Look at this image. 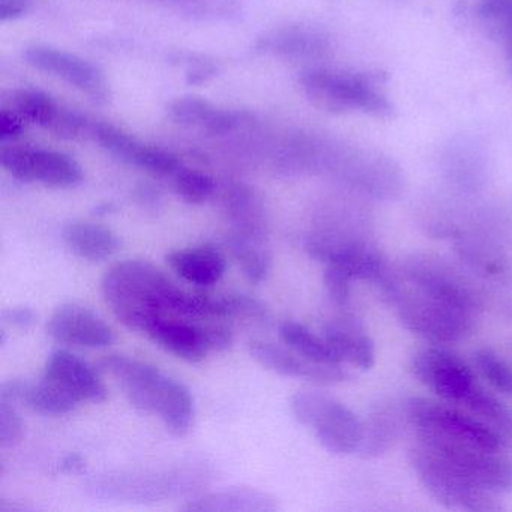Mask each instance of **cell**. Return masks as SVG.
Masks as SVG:
<instances>
[{
    "mask_svg": "<svg viewBox=\"0 0 512 512\" xmlns=\"http://www.w3.org/2000/svg\"><path fill=\"white\" fill-rule=\"evenodd\" d=\"M379 286L400 322L431 343H457L475 331L481 298L442 260L412 257Z\"/></svg>",
    "mask_w": 512,
    "mask_h": 512,
    "instance_id": "1",
    "label": "cell"
},
{
    "mask_svg": "<svg viewBox=\"0 0 512 512\" xmlns=\"http://www.w3.org/2000/svg\"><path fill=\"white\" fill-rule=\"evenodd\" d=\"M104 299L131 331L148 332L161 319H214L212 298L176 286L157 266L127 260L101 281Z\"/></svg>",
    "mask_w": 512,
    "mask_h": 512,
    "instance_id": "2",
    "label": "cell"
},
{
    "mask_svg": "<svg viewBox=\"0 0 512 512\" xmlns=\"http://www.w3.org/2000/svg\"><path fill=\"white\" fill-rule=\"evenodd\" d=\"M101 370L118 379L128 401L142 412L160 416L173 436L190 433L194 421V400L184 383L154 365L124 355L106 356Z\"/></svg>",
    "mask_w": 512,
    "mask_h": 512,
    "instance_id": "3",
    "label": "cell"
},
{
    "mask_svg": "<svg viewBox=\"0 0 512 512\" xmlns=\"http://www.w3.org/2000/svg\"><path fill=\"white\" fill-rule=\"evenodd\" d=\"M206 479V470L197 467L116 470L89 479L86 491L94 499L107 502L151 503L191 493L202 487Z\"/></svg>",
    "mask_w": 512,
    "mask_h": 512,
    "instance_id": "4",
    "label": "cell"
},
{
    "mask_svg": "<svg viewBox=\"0 0 512 512\" xmlns=\"http://www.w3.org/2000/svg\"><path fill=\"white\" fill-rule=\"evenodd\" d=\"M403 413L416 431V437L463 443L490 451L506 449L493 428L455 404L412 397L404 401Z\"/></svg>",
    "mask_w": 512,
    "mask_h": 512,
    "instance_id": "5",
    "label": "cell"
},
{
    "mask_svg": "<svg viewBox=\"0 0 512 512\" xmlns=\"http://www.w3.org/2000/svg\"><path fill=\"white\" fill-rule=\"evenodd\" d=\"M302 88L308 100L323 112L346 113L362 110L377 119L394 116V107L377 89L376 79L370 74H340L314 70L302 74Z\"/></svg>",
    "mask_w": 512,
    "mask_h": 512,
    "instance_id": "6",
    "label": "cell"
},
{
    "mask_svg": "<svg viewBox=\"0 0 512 512\" xmlns=\"http://www.w3.org/2000/svg\"><path fill=\"white\" fill-rule=\"evenodd\" d=\"M296 421L316 433L323 448L332 454L358 452L362 439V421L340 401L325 392L298 391L290 400Z\"/></svg>",
    "mask_w": 512,
    "mask_h": 512,
    "instance_id": "7",
    "label": "cell"
},
{
    "mask_svg": "<svg viewBox=\"0 0 512 512\" xmlns=\"http://www.w3.org/2000/svg\"><path fill=\"white\" fill-rule=\"evenodd\" d=\"M437 460L473 487L488 493L500 494L512 491V458L502 451L476 448L463 443L416 437Z\"/></svg>",
    "mask_w": 512,
    "mask_h": 512,
    "instance_id": "8",
    "label": "cell"
},
{
    "mask_svg": "<svg viewBox=\"0 0 512 512\" xmlns=\"http://www.w3.org/2000/svg\"><path fill=\"white\" fill-rule=\"evenodd\" d=\"M410 464L425 491L445 508L472 512H493L502 509V505L497 502L496 494L473 487L455 475L421 443L416 442L410 449Z\"/></svg>",
    "mask_w": 512,
    "mask_h": 512,
    "instance_id": "9",
    "label": "cell"
},
{
    "mask_svg": "<svg viewBox=\"0 0 512 512\" xmlns=\"http://www.w3.org/2000/svg\"><path fill=\"white\" fill-rule=\"evenodd\" d=\"M413 376L446 403L463 406L479 388L472 367L439 344L416 350L410 358Z\"/></svg>",
    "mask_w": 512,
    "mask_h": 512,
    "instance_id": "10",
    "label": "cell"
},
{
    "mask_svg": "<svg viewBox=\"0 0 512 512\" xmlns=\"http://www.w3.org/2000/svg\"><path fill=\"white\" fill-rule=\"evenodd\" d=\"M0 164L17 181L40 182L46 187H76L83 179L79 163L62 152L2 146Z\"/></svg>",
    "mask_w": 512,
    "mask_h": 512,
    "instance_id": "11",
    "label": "cell"
},
{
    "mask_svg": "<svg viewBox=\"0 0 512 512\" xmlns=\"http://www.w3.org/2000/svg\"><path fill=\"white\" fill-rule=\"evenodd\" d=\"M307 250L311 257L326 263V266L341 269L352 280L380 284L389 271L379 248L362 239L341 236L311 238L307 242Z\"/></svg>",
    "mask_w": 512,
    "mask_h": 512,
    "instance_id": "12",
    "label": "cell"
},
{
    "mask_svg": "<svg viewBox=\"0 0 512 512\" xmlns=\"http://www.w3.org/2000/svg\"><path fill=\"white\" fill-rule=\"evenodd\" d=\"M248 349L257 364L280 376L296 377L322 385H334L350 379V374L341 364H319L298 355L290 347L278 346L268 341H251Z\"/></svg>",
    "mask_w": 512,
    "mask_h": 512,
    "instance_id": "13",
    "label": "cell"
},
{
    "mask_svg": "<svg viewBox=\"0 0 512 512\" xmlns=\"http://www.w3.org/2000/svg\"><path fill=\"white\" fill-rule=\"evenodd\" d=\"M25 59L31 67L59 77L95 100L106 98L107 83L103 73L79 56L52 47L35 46L26 50Z\"/></svg>",
    "mask_w": 512,
    "mask_h": 512,
    "instance_id": "14",
    "label": "cell"
},
{
    "mask_svg": "<svg viewBox=\"0 0 512 512\" xmlns=\"http://www.w3.org/2000/svg\"><path fill=\"white\" fill-rule=\"evenodd\" d=\"M47 334L58 343L88 349H103L115 343L112 328L94 311L79 304L56 308L47 322Z\"/></svg>",
    "mask_w": 512,
    "mask_h": 512,
    "instance_id": "15",
    "label": "cell"
},
{
    "mask_svg": "<svg viewBox=\"0 0 512 512\" xmlns=\"http://www.w3.org/2000/svg\"><path fill=\"white\" fill-rule=\"evenodd\" d=\"M44 377L67 389L80 401L103 403L107 398L106 385L97 371L80 356L68 350H55L49 356L44 368Z\"/></svg>",
    "mask_w": 512,
    "mask_h": 512,
    "instance_id": "16",
    "label": "cell"
},
{
    "mask_svg": "<svg viewBox=\"0 0 512 512\" xmlns=\"http://www.w3.org/2000/svg\"><path fill=\"white\" fill-rule=\"evenodd\" d=\"M155 344L187 362H202L212 346V326H199L181 319H161L146 332Z\"/></svg>",
    "mask_w": 512,
    "mask_h": 512,
    "instance_id": "17",
    "label": "cell"
},
{
    "mask_svg": "<svg viewBox=\"0 0 512 512\" xmlns=\"http://www.w3.org/2000/svg\"><path fill=\"white\" fill-rule=\"evenodd\" d=\"M323 338L341 364H349L361 370H370L376 364L373 340L364 328L350 317L329 320L323 329Z\"/></svg>",
    "mask_w": 512,
    "mask_h": 512,
    "instance_id": "18",
    "label": "cell"
},
{
    "mask_svg": "<svg viewBox=\"0 0 512 512\" xmlns=\"http://www.w3.org/2000/svg\"><path fill=\"white\" fill-rule=\"evenodd\" d=\"M188 512H274L278 502L265 491L251 487H233L206 493L182 506Z\"/></svg>",
    "mask_w": 512,
    "mask_h": 512,
    "instance_id": "19",
    "label": "cell"
},
{
    "mask_svg": "<svg viewBox=\"0 0 512 512\" xmlns=\"http://www.w3.org/2000/svg\"><path fill=\"white\" fill-rule=\"evenodd\" d=\"M170 268L188 283L211 287L226 274V257L211 245L173 251L167 256Z\"/></svg>",
    "mask_w": 512,
    "mask_h": 512,
    "instance_id": "20",
    "label": "cell"
},
{
    "mask_svg": "<svg viewBox=\"0 0 512 512\" xmlns=\"http://www.w3.org/2000/svg\"><path fill=\"white\" fill-rule=\"evenodd\" d=\"M67 247L80 259L101 262L121 248V239L109 227L94 221H73L62 232Z\"/></svg>",
    "mask_w": 512,
    "mask_h": 512,
    "instance_id": "21",
    "label": "cell"
},
{
    "mask_svg": "<svg viewBox=\"0 0 512 512\" xmlns=\"http://www.w3.org/2000/svg\"><path fill=\"white\" fill-rule=\"evenodd\" d=\"M226 212L232 223L230 232L266 241L268 223L265 208L251 188L235 185L226 196Z\"/></svg>",
    "mask_w": 512,
    "mask_h": 512,
    "instance_id": "22",
    "label": "cell"
},
{
    "mask_svg": "<svg viewBox=\"0 0 512 512\" xmlns=\"http://www.w3.org/2000/svg\"><path fill=\"white\" fill-rule=\"evenodd\" d=\"M169 115L182 125H200L211 134H226L235 130L238 115L229 110H220L197 97L178 98L169 104Z\"/></svg>",
    "mask_w": 512,
    "mask_h": 512,
    "instance_id": "23",
    "label": "cell"
},
{
    "mask_svg": "<svg viewBox=\"0 0 512 512\" xmlns=\"http://www.w3.org/2000/svg\"><path fill=\"white\" fill-rule=\"evenodd\" d=\"M19 401L32 412L44 416L67 415L80 403L76 395L46 377L38 383L23 382Z\"/></svg>",
    "mask_w": 512,
    "mask_h": 512,
    "instance_id": "24",
    "label": "cell"
},
{
    "mask_svg": "<svg viewBox=\"0 0 512 512\" xmlns=\"http://www.w3.org/2000/svg\"><path fill=\"white\" fill-rule=\"evenodd\" d=\"M398 431V413L386 407L377 409L368 416L367 421H362V439L358 454L365 458L385 454L397 440Z\"/></svg>",
    "mask_w": 512,
    "mask_h": 512,
    "instance_id": "25",
    "label": "cell"
},
{
    "mask_svg": "<svg viewBox=\"0 0 512 512\" xmlns=\"http://www.w3.org/2000/svg\"><path fill=\"white\" fill-rule=\"evenodd\" d=\"M227 244L242 274L251 284H260L268 278L272 262L266 241L230 232Z\"/></svg>",
    "mask_w": 512,
    "mask_h": 512,
    "instance_id": "26",
    "label": "cell"
},
{
    "mask_svg": "<svg viewBox=\"0 0 512 512\" xmlns=\"http://www.w3.org/2000/svg\"><path fill=\"white\" fill-rule=\"evenodd\" d=\"M281 341L287 347L319 364H341L335 353L332 352L325 338L313 334L307 326L298 322H284L280 326Z\"/></svg>",
    "mask_w": 512,
    "mask_h": 512,
    "instance_id": "27",
    "label": "cell"
},
{
    "mask_svg": "<svg viewBox=\"0 0 512 512\" xmlns=\"http://www.w3.org/2000/svg\"><path fill=\"white\" fill-rule=\"evenodd\" d=\"M10 110L22 116L25 121L34 122L52 131L64 109L59 107L49 95L25 89L11 95Z\"/></svg>",
    "mask_w": 512,
    "mask_h": 512,
    "instance_id": "28",
    "label": "cell"
},
{
    "mask_svg": "<svg viewBox=\"0 0 512 512\" xmlns=\"http://www.w3.org/2000/svg\"><path fill=\"white\" fill-rule=\"evenodd\" d=\"M473 364L482 379L497 392L512 398V367L494 350L482 347L473 353Z\"/></svg>",
    "mask_w": 512,
    "mask_h": 512,
    "instance_id": "29",
    "label": "cell"
},
{
    "mask_svg": "<svg viewBox=\"0 0 512 512\" xmlns=\"http://www.w3.org/2000/svg\"><path fill=\"white\" fill-rule=\"evenodd\" d=\"M322 44V38L304 29H284L262 38L259 47L268 52L283 53V55H299V53L314 52Z\"/></svg>",
    "mask_w": 512,
    "mask_h": 512,
    "instance_id": "30",
    "label": "cell"
},
{
    "mask_svg": "<svg viewBox=\"0 0 512 512\" xmlns=\"http://www.w3.org/2000/svg\"><path fill=\"white\" fill-rule=\"evenodd\" d=\"M173 178V188L185 203L202 205L214 196V179L206 173L181 167Z\"/></svg>",
    "mask_w": 512,
    "mask_h": 512,
    "instance_id": "31",
    "label": "cell"
},
{
    "mask_svg": "<svg viewBox=\"0 0 512 512\" xmlns=\"http://www.w3.org/2000/svg\"><path fill=\"white\" fill-rule=\"evenodd\" d=\"M215 319H250L266 322L269 317L265 304L245 295H223L214 298Z\"/></svg>",
    "mask_w": 512,
    "mask_h": 512,
    "instance_id": "32",
    "label": "cell"
},
{
    "mask_svg": "<svg viewBox=\"0 0 512 512\" xmlns=\"http://www.w3.org/2000/svg\"><path fill=\"white\" fill-rule=\"evenodd\" d=\"M134 166L151 173V175L158 176V178L173 176L181 169V164L175 155L149 145H142Z\"/></svg>",
    "mask_w": 512,
    "mask_h": 512,
    "instance_id": "33",
    "label": "cell"
},
{
    "mask_svg": "<svg viewBox=\"0 0 512 512\" xmlns=\"http://www.w3.org/2000/svg\"><path fill=\"white\" fill-rule=\"evenodd\" d=\"M23 436V421L14 403L0 400V443L2 446H14Z\"/></svg>",
    "mask_w": 512,
    "mask_h": 512,
    "instance_id": "34",
    "label": "cell"
},
{
    "mask_svg": "<svg viewBox=\"0 0 512 512\" xmlns=\"http://www.w3.org/2000/svg\"><path fill=\"white\" fill-rule=\"evenodd\" d=\"M352 281V278L341 269L335 268V266H326L323 283H325L329 298L338 307L344 308L349 305L350 295H352V290H350Z\"/></svg>",
    "mask_w": 512,
    "mask_h": 512,
    "instance_id": "35",
    "label": "cell"
},
{
    "mask_svg": "<svg viewBox=\"0 0 512 512\" xmlns=\"http://www.w3.org/2000/svg\"><path fill=\"white\" fill-rule=\"evenodd\" d=\"M25 131V119L17 115L10 109H4L0 112V139L14 140L22 136Z\"/></svg>",
    "mask_w": 512,
    "mask_h": 512,
    "instance_id": "36",
    "label": "cell"
},
{
    "mask_svg": "<svg viewBox=\"0 0 512 512\" xmlns=\"http://www.w3.org/2000/svg\"><path fill=\"white\" fill-rule=\"evenodd\" d=\"M4 319L5 322L10 323L11 326H16V328L20 329H28L37 322V314H35L32 308L16 307L5 311Z\"/></svg>",
    "mask_w": 512,
    "mask_h": 512,
    "instance_id": "37",
    "label": "cell"
},
{
    "mask_svg": "<svg viewBox=\"0 0 512 512\" xmlns=\"http://www.w3.org/2000/svg\"><path fill=\"white\" fill-rule=\"evenodd\" d=\"M29 0H0V20L19 19L28 10Z\"/></svg>",
    "mask_w": 512,
    "mask_h": 512,
    "instance_id": "38",
    "label": "cell"
},
{
    "mask_svg": "<svg viewBox=\"0 0 512 512\" xmlns=\"http://www.w3.org/2000/svg\"><path fill=\"white\" fill-rule=\"evenodd\" d=\"M214 73L215 68L211 64L200 62V64H197L196 67L188 71V83H191V85H202V83L208 82L214 76Z\"/></svg>",
    "mask_w": 512,
    "mask_h": 512,
    "instance_id": "39",
    "label": "cell"
},
{
    "mask_svg": "<svg viewBox=\"0 0 512 512\" xmlns=\"http://www.w3.org/2000/svg\"><path fill=\"white\" fill-rule=\"evenodd\" d=\"M58 467L64 473H80L85 469V461L79 454H70L64 457Z\"/></svg>",
    "mask_w": 512,
    "mask_h": 512,
    "instance_id": "40",
    "label": "cell"
}]
</instances>
